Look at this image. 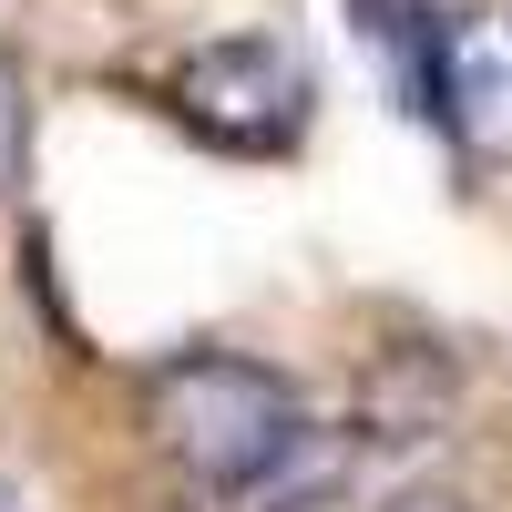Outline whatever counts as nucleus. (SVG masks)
<instances>
[{
	"mask_svg": "<svg viewBox=\"0 0 512 512\" xmlns=\"http://www.w3.org/2000/svg\"><path fill=\"white\" fill-rule=\"evenodd\" d=\"M144 420H154L164 461H175L195 492H216V502H236L297 431H308V410H297L287 379L256 369V359H226V349H195L175 369H154Z\"/></svg>",
	"mask_w": 512,
	"mask_h": 512,
	"instance_id": "f257e3e1",
	"label": "nucleus"
},
{
	"mask_svg": "<svg viewBox=\"0 0 512 512\" xmlns=\"http://www.w3.org/2000/svg\"><path fill=\"white\" fill-rule=\"evenodd\" d=\"M175 113L226 154H287L308 134V62L287 41H256V31L246 41H205L175 72Z\"/></svg>",
	"mask_w": 512,
	"mask_h": 512,
	"instance_id": "f03ea898",
	"label": "nucleus"
},
{
	"mask_svg": "<svg viewBox=\"0 0 512 512\" xmlns=\"http://www.w3.org/2000/svg\"><path fill=\"white\" fill-rule=\"evenodd\" d=\"M431 113L451 123L461 154L512 164V11H461V21H441Z\"/></svg>",
	"mask_w": 512,
	"mask_h": 512,
	"instance_id": "7ed1b4c3",
	"label": "nucleus"
},
{
	"mask_svg": "<svg viewBox=\"0 0 512 512\" xmlns=\"http://www.w3.org/2000/svg\"><path fill=\"white\" fill-rule=\"evenodd\" d=\"M338 492H349V441L308 420V431H297V441H287V451H277L226 512H338Z\"/></svg>",
	"mask_w": 512,
	"mask_h": 512,
	"instance_id": "20e7f679",
	"label": "nucleus"
},
{
	"mask_svg": "<svg viewBox=\"0 0 512 512\" xmlns=\"http://www.w3.org/2000/svg\"><path fill=\"white\" fill-rule=\"evenodd\" d=\"M21 154H31V103H21V72L0 62V195L21 185Z\"/></svg>",
	"mask_w": 512,
	"mask_h": 512,
	"instance_id": "39448f33",
	"label": "nucleus"
},
{
	"mask_svg": "<svg viewBox=\"0 0 512 512\" xmlns=\"http://www.w3.org/2000/svg\"><path fill=\"white\" fill-rule=\"evenodd\" d=\"M390 512H472V502H461V492H400Z\"/></svg>",
	"mask_w": 512,
	"mask_h": 512,
	"instance_id": "423d86ee",
	"label": "nucleus"
},
{
	"mask_svg": "<svg viewBox=\"0 0 512 512\" xmlns=\"http://www.w3.org/2000/svg\"><path fill=\"white\" fill-rule=\"evenodd\" d=\"M0 512H21V502H11V482H0Z\"/></svg>",
	"mask_w": 512,
	"mask_h": 512,
	"instance_id": "0eeeda50",
	"label": "nucleus"
}]
</instances>
